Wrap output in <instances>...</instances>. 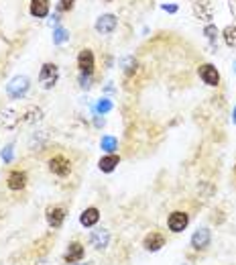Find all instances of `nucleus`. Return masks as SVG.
<instances>
[{
	"label": "nucleus",
	"mask_w": 236,
	"mask_h": 265,
	"mask_svg": "<svg viewBox=\"0 0 236 265\" xmlns=\"http://www.w3.org/2000/svg\"><path fill=\"white\" fill-rule=\"evenodd\" d=\"M74 2H76V0H61V2H59V8L68 12V10L74 8Z\"/></svg>",
	"instance_id": "a878e982"
},
{
	"label": "nucleus",
	"mask_w": 236,
	"mask_h": 265,
	"mask_svg": "<svg viewBox=\"0 0 236 265\" xmlns=\"http://www.w3.org/2000/svg\"><path fill=\"white\" fill-rule=\"evenodd\" d=\"M204 33H206V37H208L210 41H216V37H218V29L214 27V25H208V27L204 29Z\"/></svg>",
	"instance_id": "393cba45"
},
{
	"label": "nucleus",
	"mask_w": 236,
	"mask_h": 265,
	"mask_svg": "<svg viewBox=\"0 0 236 265\" xmlns=\"http://www.w3.org/2000/svg\"><path fill=\"white\" fill-rule=\"evenodd\" d=\"M108 243H110V231H106V229H96L90 233V245L98 251L106 249L108 247Z\"/></svg>",
	"instance_id": "ddd939ff"
},
{
	"label": "nucleus",
	"mask_w": 236,
	"mask_h": 265,
	"mask_svg": "<svg viewBox=\"0 0 236 265\" xmlns=\"http://www.w3.org/2000/svg\"><path fill=\"white\" fill-rule=\"evenodd\" d=\"M163 8H165V10H167V12H175V10H177V6H175V4H169V6H167V4H165V6H163Z\"/></svg>",
	"instance_id": "cd10ccee"
},
{
	"label": "nucleus",
	"mask_w": 236,
	"mask_h": 265,
	"mask_svg": "<svg viewBox=\"0 0 236 265\" xmlns=\"http://www.w3.org/2000/svg\"><path fill=\"white\" fill-rule=\"evenodd\" d=\"M68 39H70V33L63 29V27H57L53 31V43H55V45H61V43H66Z\"/></svg>",
	"instance_id": "5701e85b"
},
{
	"label": "nucleus",
	"mask_w": 236,
	"mask_h": 265,
	"mask_svg": "<svg viewBox=\"0 0 236 265\" xmlns=\"http://www.w3.org/2000/svg\"><path fill=\"white\" fill-rule=\"evenodd\" d=\"M112 108H114V104H112V102H110L108 98H100L94 110H96V115H98V117H100V115L104 117V115H108V113H110Z\"/></svg>",
	"instance_id": "aec40b11"
},
{
	"label": "nucleus",
	"mask_w": 236,
	"mask_h": 265,
	"mask_svg": "<svg viewBox=\"0 0 236 265\" xmlns=\"http://www.w3.org/2000/svg\"><path fill=\"white\" fill-rule=\"evenodd\" d=\"M49 171L53 175H57V178H68V175L72 173V161L66 157V155H55L49 159Z\"/></svg>",
	"instance_id": "39448f33"
},
{
	"label": "nucleus",
	"mask_w": 236,
	"mask_h": 265,
	"mask_svg": "<svg viewBox=\"0 0 236 265\" xmlns=\"http://www.w3.org/2000/svg\"><path fill=\"white\" fill-rule=\"evenodd\" d=\"M90 82H92V76H85V74L79 76V86L81 88H90Z\"/></svg>",
	"instance_id": "bb28decb"
},
{
	"label": "nucleus",
	"mask_w": 236,
	"mask_h": 265,
	"mask_svg": "<svg viewBox=\"0 0 236 265\" xmlns=\"http://www.w3.org/2000/svg\"><path fill=\"white\" fill-rule=\"evenodd\" d=\"M66 216H68V212L63 206H47V210H45V220L51 229H61L63 223H66Z\"/></svg>",
	"instance_id": "0eeeda50"
},
{
	"label": "nucleus",
	"mask_w": 236,
	"mask_h": 265,
	"mask_svg": "<svg viewBox=\"0 0 236 265\" xmlns=\"http://www.w3.org/2000/svg\"><path fill=\"white\" fill-rule=\"evenodd\" d=\"M72 265H88V263H72Z\"/></svg>",
	"instance_id": "c85d7f7f"
},
{
	"label": "nucleus",
	"mask_w": 236,
	"mask_h": 265,
	"mask_svg": "<svg viewBox=\"0 0 236 265\" xmlns=\"http://www.w3.org/2000/svg\"><path fill=\"white\" fill-rule=\"evenodd\" d=\"M0 157H2L4 163H10L12 157H14V147H12V145H6V147L2 149V153H0Z\"/></svg>",
	"instance_id": "b1692460"
},
{
	"label": "nucleus",
	"mask_w": 236,
	"mask_h": 265,
	"mask_svg": "<svg viewBox=\"0 0 236 265\" xmlns=\"http://www.w3.org/2000/svg\"><path fill=\"white\" fill-rule=\"evenodd\" d=\"M187 225H189V214L183 212V210H173L167 218V229L171 233H175V235L183 233L187 229Z\"/></svg>",
	"instance_id": "20e7f679"
},
{
	"label": "nucleus",
	"mask_w": 236,
	"mask_h": 265,
	"mask_svg": "<svg viewBox=\"0 0 236 265\" xmlns=\"http://www.w3.org/2000/svg\"><path fill=\"white\" fill-rule=\"evenodd\" d=\"M198 74H200V78H202V82H204L206 86L216 88V86L220 84V74H218V70L214 68L212 63H204V65H200Z\"/></svg>",
	"instance_id": "9b49d317"
},
{
	"label": "nucleus",
	"mask_w": 236,
	"mask_h": 265,
	"mask_svg": "<svg viewBox=\"0 0 236 265\" xmlns=\"http://www.w3.org/2000/svg\"><path fill=\"white\" fill-rule=\"evenodd\" d=\"M83 257H85V247L79 241H72L68 245V249H66V253H63V263H68V265L79 263Z\"/></svg>",
	"instance_id": "6e6552de"
},
{
	"label": "nucleus",
	"mask_w": 236,
	"mask_h": 265,
	"mask_svg": "<svg viewBox=\"0 0 236 265\" xmlns=\"http://www.w3.org/2000/svg\"><path fill=\"white\" fill-rule=\"evenodd\" d=\"M29 88H31V80L27 76H14L6 84V94H8L10 100H20V98L27 96Z\"/></svg>",
	"instance_id": "f257e3e1"
},
{
	"label": "nucleus",
	"mask_w": 236,
	"mask_h": 265,
	"mask_svg": "<svg viewBox=\"0 0 236 265\" xmlns=\"http://www.w3.org/2000/svg\"><path fill=\"white\" fill-rule=\"evenodd\" d=\"M27 182H29L27 171H23V169H12V171L6 175V186H8V190H12V192L25 190V188H27Z\"/></svg>",
	"instance_id": "1a4fd4ad"
},
{
	"label": "nucleus",
	"mask_w": 236,
	"mask_h": 265,
	"mask_svg": "<svg viewBox=\"0 0 236 265\" xmlns=\"http://www.w3.org/2000/svg\"><path fill=\"white\" fill-rule=\"evenodd\" d=\"M234 173H236V165H234Z\"/></svg>",
	"instance_id": "7c9ffc66"
},
{
	"label": "nucleus",
	"mask_w": 236,
	"mask_h": 265,
	"mask_svg": "<svg viewBox=\"0 0 236 265\" xmlns=\"http://www.w3.org/2000/svg\"><path fill=\"white\" fill-rule=\"evenodd\" d=\"M165 235L159 233V231H151V233H147L145 239H143V249L149 251V253H157L165 247Z\"/></svg>",
	"instance_id": "423d86ee"
},
{
	"label": "nucleus",
	"mask_w": 236,
	"mask_h": 265,
	"mask_svg": "<svg viewBox=\"0 0 236 265\" xmlns=\"http://www.w3.org/2000/svg\"><path fill=\"white\" fill-rule=\"evenodd\" d=\"M116 27H118V18L114 14H102L96 20V31L100 35H110V33H114Z\"/></svg>",
	"instance_id": "f8f14e48"
},
{
	"label": "nucleus",
	"mask_w": 236,
	"mask_h": 265,
	"mask_svg": "<svg viewBox=\"0 0 236 265\" xmlns=\"http://www.w3.org/2000/svg\"><path fill=\"white\" fill-rule=\"evenodd\" d=\"M98 223H100V210H98L96 206L85 208V210L79 214V225H81L83 229H94Z\"/></svg>",
	"instance_id": "4468645a"
},
{
	"label": "nucleus",
	"mask_w": 236,
	"mask_h": 265,
	"mask_svg": "<svg viewBox=\"0 0 236 265\" xmlns=\"http://www.w3.org/2000/svg\"><path fill=\"white\" fill-rule=\"evenodd\" d=\"M194 12H196L198 18L210 20L212 18V4H210V0H198V2L194 4Z\"/></svg>",
	"instance_id": "f3484780"
},
{
	"label": "nucleus",
	"mask_w": 236,
	"mask_h": 265,
	"mask_svg": "<svg viewBox=\"0 0 236 265\" xmlns=\"http://www.w3.org/2000/svg\"><path fill=\"white\" fill-rule=\"evenodd\" d=\"M234 123H236V108H234Z\"/></svg>",
	"instance_id": "c756f323"
},
{
	"label": "nucleus",
	"mask_w": 236,
	"mask_h": 265,
	"mask_svg": "<svg viewBox=\"0 0 236 265\" xmlns=\"http://www.w3.org/2000/svg\"><path fill=\"white\" fill-rule=\"evenodd\" d=\"M100 149H104L106 153H114L118 149V139L112 137V135H104L100 139Z\"/></svg>",
	"instance_id": "6ab92c4d"
},
{
	"label": "nucleus",
	"mask_w": 236,
	"mask_h": 265,
	"mask_svg": "<svg viewBox=\"0 0 236 265\" xmlns=\"http://www.w3.org/2000/svg\"><path fill=\"white\" fill-rule=\"evenodd\" d=\"M57 82H59V68L55 63H43V68L39 72V84L45 90H51Z\"/></svg>",
	"instance_id": "7ed1b4c3"
},
{
	"label": "nucleus",
	"mask_w": 236,
	"mask_h": 265,
	"mask_svg": "<svg viewBox=\"0 0 236 265\" xmlns=\"http://www.w3.org/2000/svg\"><path fill=\"white\" fill-rule=\"evenodd\" d=\"M118 163H120V157L116 155V153H106L104 157H100L98 167H100V171H104V173H112V171L118 167Z\"/></svg>",
	"instance_id": "2eb2a0df"
},
{
	"label": "nucleus",
	"mask_w": 236,
	"mask_h": 265,
	"mask_svg": "<svg viewBox=\"0 0 236 265\" xmlns=\"http://www.w3.org/2000/svg\"><path fill=\"white\" fill-rule=\"evenodd\" d=\"M120 65H122V72H124L126 76H133V74L137 72V59H135V57H124V59L120 61Z\"/></svg>",
	"instance_id": "412c9836"
},
{
	"label": "nucleus",
	"mask_w": 236,
	"mask_h": 265,
	"mask_svg": "<svg viewBox=\"0 0 236 265\" xmlns=\"http://www.w3.org/2000/svg\"><path fill=\"white\" fill-rule=\"evenodd\" d=\"M189 245H191V249L198 251V253L208 251V247L212 245V231L208 227L196 229L194 235H191V239H189Z\"/></svg>",
	"instance_id": "f03ea898"
},
{
	"label": "nucleus",
	"mask_w": 236,
	"mask_h": 265,
	"mask_svg": "<svg viewBox=\"0 0 236 265\" xmlns=\"http://www.w3.org/2000/svg\"><path fill=\"white\" fill-rule=\"evenodd\" d=\"M78 68H79V72L85 74V76H92V74H94L96 59H94L92 49H81V51H79V55H78Z\"/></svg>",
	"instance_id": "9d476101"
},
{
	"label": "nucleus",
	"mask_w": 236,
	"mask_h": 265,
	"mask_svg": "<svg viewBox=\"0 0 236 265\" xmlns=\"http://www.w3.org/2000/svg\"><path fill=\"white\" fill-rule=\"evenodd\" d=\"M43 119V110L37 108V106H29L20 113V121L23 123H35V121H41Z\"/></svg>",
	"instance_id": "a211bd4d"
},
{
	"label": "nucleus",
	"mask_w": 236,
	"mask_h": 265,
	"mask_svg": "<svg viewBox=\"0 0 236 265\" xmlns=\"http://www.w3.org/2000/svg\"><path fill=\"white\" fill-rule=\"evenodd\" d=\"M31 14L37 18H45L49 14V0H31Z\"/></svg>",
	"instance_id": "dca6fc26"
},
{
	"label": "nucleus",
	"mask_w": 236,
	"mask_h": 265,
	"mask_svg": "<svg viewBox=\"0 0 236 265\" xmlns=\"http://www.w3.org/2000/svg\"><path fill=\"white\" fill-rule=\"evenodd\" d=\"M224 41L228 47H236V27L234 25H228L224 29Z\"/></svg>",
	"instance_id": "4be33fe9"
}]
</instances>
